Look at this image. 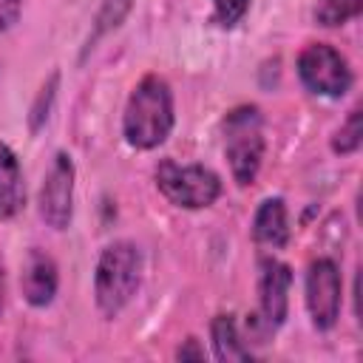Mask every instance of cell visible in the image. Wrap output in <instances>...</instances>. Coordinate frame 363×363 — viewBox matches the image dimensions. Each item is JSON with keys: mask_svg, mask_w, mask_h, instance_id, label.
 <instances>
[{"mask_svg": "<svg viewBox=\"0 0 363 363\" xmlns=\"http://www.w3.org/2000/svg\"><path fill=\"white\" fill-rule=\"evenodd\" d=\"M173 125H176V105L167 79L159 74H145L133 85L122 111L125 142L136 150H156L159 145L167 142Z\"/></svg>", "mask_w": 363, "mask_h": 363, "instance_id": "cell-1", "label": "cell"}, {"mask_svg": "<svg viewBox=\"0 0 363 363\" xmlns=\"http://www.w3.org/2000/svg\"><path fill=\"white\" fill-rule=\"evenodd\" d=\"M139 284H142V250L128 238L111 241L99 252L94 269V301L102 318L108 320L119 318L122 309L139 292Z\"/></svg>", "mask_w": 363, "mask_h": 363, "instance_id": "cell-2", "label": "cell"}, {"mask_svg": "<svg viewBox=\"0 0 363 363\" xmlns=\"http://www.w3.org/2000/svg\"><path fill=\"white\" fill-rule=\"evenodd\" d=\"M221 133H224V156H227L233 182L238 187L252 184L258 179L264 150H267L261 111L255 105L233 108L221 122Z\"/></svg>", "mask_w": 363, "mask_h": 363, "instance_id": "cell-3", "label": "cell"}, {"mask_svg": "<svg viewBox=\"0 0 363 363\" xmlns=\"http://www.w3.org/2000/svg\"><path fill=\"white\" fill-rule=\"evenodd\" d=\"M153 179L159 193L182 210H207L221 196V176L204 164H179L176 159H162Z\"/></svg>", "mask_w": 363, "mask_h": 363, "instance_id": "cell-4", "label": "cell"}, {"mask_svg": "<svg viewBox=\"0 0 363 363\" xmlns=\"http://www.w3.org/2000/svg\"><path fill=\"white\" fill-rule=\"evenodd\" d=\"M295 71H298V79L303 82L306 91L326 96V99H340L354 82L349 60L329 43L303 45V51L298 54Z\"/></svg>", "mask_w": 363, "mask_h": 363, "instance_id": "cell-5", "label": "cell"}, {"mask_svg": "<svg viewBox=\"0 0 363 363\" xmlns=\"http://www.w3.org/2000/svg\"><path fill=\"white\" fill-rule=\"evenodd\" d=\"M289 289L292 269L278 258H261L258 264V312L252 315V335L264 337L275 335L289 312Z\"/></svg>", "mask_w": 363, "mask_h": 363, "instance_id": "cell-6", "label": "cell"}, {"mask_svg": "<svg viewBox=\"0 0 363 363\" xmlns=\"http://www.w3.org/2000/svg\"><path fill=\"white\" fill-rule=\"evenodd\" d=\"M303 301H306L309 320L318 332H329L337 323L340 303H343V281H340V269L332 258H315L306 267Z\"/></svg>", "mask_w": 363, "mask_h": 363, "instance_id": "cell-7", "label": "cell"}, {"mask_svg": "<svg viewBox=\"0 0 363 363\" xmlns=\"http://www.w3.org/2000/svg\"><path fill=\"white\" fill-rule=\"evenodd\" d=\"M74 184H77L74 159L65 150H57L43 176L40 199H37L40 218L57 233L68 230V224L74 218Z\"/></svg>", "mask_w": 363, "mask_h": 363, "instance_id": "cell-8", "label": "cell"}, {"mask_svg": "<svg viewBox=\"0 0 363 363\" xmlns=\"http://www.w3.org/2000/svg\"><path fill=\"white\" fill-rule=\"evenodd\" d=\"M20 289L28 306L34 309H45L60 289V269L57 261L45 252V250H28L26 261H23V272H20Z\"/></svg>", "mask_w": 363, "mask_h": 363, "instance_id": "cell-9", "label": "cell"}, {"mask_svg": "<svg viewBox=\"0 0 363 363\" xmlns=\"http://www.w3.org/2000/svg\"><path fill=\"white\" fill-rule=\"evenodd\" d=\"M252 241L267 250H284L289 244V216L281 196H269L252 216Z\"/></svg>", "mask_w": 363, "mask_h": 363, "instance_id": "cell-10", "label": "cell"}, {"mask_svg": "<svg viewBox=\"0 0 363 363\" xmlns=\"http://www.w3.org/2000/svg\"><path fill=\"white\" fill-rule=\"evenodd\" d=\"M26 204V182L23 164L11 145L0 142V221L14 218Z\"/></svg>", "mask_w": 363, "mask_h": 363, "instance_id": "cell-11", "label": "cell"}, {"mask_svg": "<svg viewBox=\"0 0 363 363\" xmlns=\"http://www.w3.org/2000/svg\"><path fill=\"white\" fill-rule=\"evenodd\" d=\"M210 343H213V354L216 360H252V349L247 346V340L238 332L235 318L227 315H216L210 320Z\"/></svg>", "mask_w": 363, "mask_h": 363, "instance_id": "cell-12", "label": "cell"}, {"mask_svg": "<svg viewBox=\"0 0 363 363\" xmlns=\"http://www.w3.org/2000/svg\"><path fill=\"white\" fill-rule=\"evenodd\" d=\"M133 3H136V0H102V3H99L96 17H94V26H91V31H88V37H85V45H82V57H79V60H85V57L99 45V40H105L111 31H116V28L125 23V17L130 14Z\"/></svg>", "mask_w": 363, "mask_h": 363, "instance_id": "cell-13", "label": "cell"}, {"mask_svg": "<svg viewBox=\"0 0 363 363\" xmlns=\"http://www.w3.org/2000/svg\"><path fill=\"white\" fill-rule=\"evenodd\" d=\"M57 88H60V71H51L48 79L40 85V91H37V96L31 102V111H28V128H31V133H37L48 122L51 108H54V99H57Z\"/></svg>", "mask_w": 363, "mask_h": 363, "instance_id": "cell-14", "label": "cell"}, {"mask_svg": "<svg viewBox=\"0 0 363 363\" xmlns=\"http://www.w3.org/2000/svg\"><path fill=\"white\" fill-rule=\"evenodd\" d=\"M363 11V0H318L315 20L320 26H343Z\"/></svg>", "mask_w": 363, "mask_h": 363, "instance_id": "cell-15", "label": "cell"}, {"mask_svg": "<svg viewBox=\"0 0 363 363\" xmlns=\"http://www.w3.org/2000/svg\"><path fill=\"white\" fill-rule=\"evenodd\" d=\"M360 142H363L360 108H352L349 116H346V122H343V125L335 130V136H332V150L340 153V156H352V153H357Z\"/></svg>", "mask_w": 363, "mask_h": 363, "instance_id": "cell-16", "label": "cell"}, {"mask_svg": "<svg viewBox=\"0 0 363 363\" xmlns=\"http://www.w3.org/2000/svg\"><path fill=\"white\" fill-rule=\"evenodd\" d=\"M252 0H213V23L221 28H233L244 20Z\"/></svg>", "mask_w": 363, "mask_h": 363, "instance_id": "cell-17", "label": "cell"}, {"mask_svg": "<svg viewBox=\"0 0 363 363\" xmlns=\"http://www.w3.org/2000/svg\"><path fill=\"white\" fill-rule=\"evenodd\" d=\"M23 6H26V0H0V34L11 31L17 26Z\"/></svg>", "mask_w": 363, "mask_h": 363, "instance_id": "cell-18", "label": "cell"}, {"mask_svg": "<svg viewBox=\"0 0 363 363\" xmlns=\"http://www.w3.org/2000/svg\"><path fill=\"white\" fill-rule=\"evenodd\" d=\"M176 357H179V360H204V357H207V352L199 346V340H196V337H187V340L176 349Z\"/></svg>", "mask_w": 363, "mask_h": 363, "instance_id": "cell-19", "label": "cell"}]
</instances>
